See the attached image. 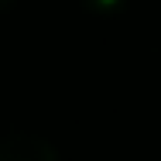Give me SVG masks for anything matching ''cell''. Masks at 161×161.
Wrapping results in <instances>:
<instances>
[{"label": "cell", "instance_id": "obj_1", "mask_svg": "<svg viewBox=\"0 0 161 161\" xmlns=\"http://www.w3.org/2000/svg\"><path fill=\"white\" fill-rule=\"evenodd\" d=\"M0 161H58V151L38 134L0 137Z\"/></svg>", "mask_w": 161, "mask_h": 161}]
</instances>
